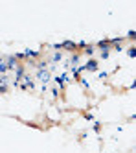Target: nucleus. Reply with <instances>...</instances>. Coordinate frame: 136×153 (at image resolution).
Returning a JSON list of instances; mask_svg holds the SVG:
<instances>
[]
</instances>
